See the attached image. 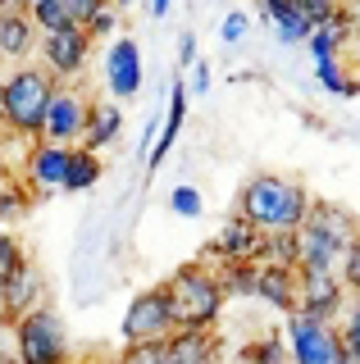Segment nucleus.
I'll list each match as a JSON object with an SVG mask.
<instances>
[{"mask_svg":"<svg viewBox=\"0 0 360 364\" xmlns=\"http://www.w3.org/2000/svg\"><path fill=\"white\" fill-rule=\"evenodd\" d=\"M314 196L292 173H251L238 191V214H246L265 232H297L306 223Z\"/></svg>","mask_w":360,"mask_h":364,"instance_id":"nucleus-1","label":"nucleus"},{"mask_svg":"<svg viewBox=\"0 0 360 364\" xmlns=\"http://www.w3.org/2000/svg\"><path fill=\"white\" fill-rule=\"evenodd\" d=\"M55 91L60 82L46 64H14L9 73H0V123L14 132L41 136Z\"/></svg>","mask_w":360,"mask_h":364,"instance_id":"nucleus-2","label":"nucleus"},{"mask_svg":"<svg viewBox=\"0 0 360 364\" xmlns=\"http://www.w3.org/2000/svg\"><path fill=\"white\" fill-rule=\"evenodd\" d=\"M169 301H174V318L178 328H219L223 305H228V291L219 282V269L206 264V259H187L164 278Z\"/></svg>","mask_w":360,"mask_h":364,"instance_id":"nucleus-3","label":"nucleus"},{"mask_svg":"<svg viewBox=\"0 0 360 364\" xmlns=\"http://www.w3.org/2000/svg\"><path fill=\"white\" fill-rule=\"evenodd\" d=\"M301 232V269H342L346 250L360 242V219L356 210L337 200H314Z\"/></svg>","mask_w":360,"mask_h":364,"instance_id":"nucleus-4","label":"nucleus"},{"mask_svg":"<svg viewBox=\"0 0 360 364\" xmlns=\"http://www.w3.org/2000/svg\"><path fill=\"white\" fill-rule=\"evenodd\" d=\"M14 350L23 364H69V328L55 314V305H37L23 318H14Z\"/></svg>","mask_w":360,"mask_h":364,"instance_id":"nucleus-5","label":"nucleus"},{"mask_svg":"<svg viewBox=\"0 0 360 364\" xmlns=\"http://www.w3.org/2000/svg\"><path fill=\"white\" fill-rule=\"evenodd\" d=\"M283 333H287L292 364H346L342 323H333V318H314L297 310L283 318Z\"/></svg>","mask_w":360,"mask_h":364,"instance_id":"nucleus-6","label":"nucleus"},{"mask_svg":"<svg viewBox=\"0 0 360 364\" xmlns=\"http://www.w3.org/2000/svg\"><path fill=\"white\" fill-rule=\"evenodd\" d=\"M174 333H178V318H174V301H169L164 282L142 287L128 301L123 318H119V337L123 341H169Z\"/></svg>","mask_w":360,"mask_h":364,"instance_id":"nucleus-7","label":"nucleus"},{"mask_svg":"<svg viewBox=\"0 0 360 364\" xmlns=\"http://www.w3.org/2000/svg\"><path fill=\"white\" fill-rule=\"evenodd\" d=\"M255 5L283 46H306L310 32L342 9V0H255Z\"/></svg>","mask_w":360,"mask_h":364,"instance_id":"nucleus-8","label":"nucleus"},{"mask_svg":"<svg viewBox=\"0 0 360 364\" xmlns=\"http://www.w3.org/2000/svg\"><path fill=\"white\" fill-rule=\"evenodd\" d=\"M92 46L96 37L83 28V23H69V28H55V32H41V46L37 64H46L55 73V82H78V77L87 73V64H92Z\"/></svg>","mask_w":360,"mask_h":364,"instance_id":"nucleus-9","label":"nucleus"},{"mask_svg":"<svg viewBox=\"0 0 360 364\" xmlns=\"http://www.w3.org/2000/svg\"><path fill=\"white\" fill-rule=\"evenodd\" d=\"M92 100L78 82H60V91H55L51 109H46V128H41V136L46 141H64V146H83L87 136V119H92Z\"/></svg>","mask_w":360,"mask_h":364,"instance_id":"nucleus-10","label":"nucleus"},{"mask_svg":"<svg viewBox=\"0 0 360 364\" xmlns=\"http://www.w3.org/2000/svg\"><path fill=\"white\" fill-rule=\"evenodd\" d=\"M100 73H105V91L115 100H137L142 96V82H146L137 37H110L105 60H100Z\"/></svg>","mask_w":360,"mask_h":364,"instance_id":"nucleus-11","label":"nucleus"},{"mask_svg":"<svg viewBox=\"0 0 360 364\" xmlns=\"http://www.w3.org/2000/svg\"><path fill=\"white\" fill-rule=\"evenodd\" d=\"M346 305H351V291H346L337 269H301V301H297L301 314L333 318L337 323L346 314Z\"/></svg>","mask_w":360,"mask_h":364,"instance_id":"nucleus-12","label":"nucleus"},{"mask_svg":"<svg viewBox=\"0 0 360 364\" xmlns=\"http://www.w3.org/2000/svg\"><path fill=\"white\" fill-rule=\"evenodd\" d=\"M260 250H265V228H255L246 214L233 210L228 219H223L219 237L201 250V259L219 269V264H228V259H260Z\"/></svg>","mask_w":360,"mask_h":364,"instance_id":"nucleus-13","label":"nucleus"},{"mask_svg":"<svg viewBox=\"0 0 360 364\" xmlns=\"http://www.w3.org/2000/svg\"><path fill=\"white\" fill-rule=\"evenodd\" d=\"M69 159H73V146L37 136V146H32V155L23 164V178H28V187L37 191V200L64 191V182H69Z\"/></svg>","mask_w":360,"mask_h":364,"instance_id":"nucleus-14","label":"nucleus"},{"mask_svg":"<svg viewBox=\"0 0 360 364\" xmlns=\"http://www.w3.org/2000/svg\"><path fill=\"white\" fill-rule=\"evenodd\" d=\"M37 305H51V296H46V278H41V269L28 264L9 278V287L0 291V314L5 318H23L28 310H37Z\"/></svg>","mask_w":360,"mask_h":364,"instance_id":"nucleus-15","label":"nucleus"},{"mask_svg":"<svg viewBox=\"0 0 360 364\" xmlns=\"http://www.w3.org/2000/svg\"><path fill=\"white\" fill-rule=\"evenodd\" d=\"M255 301H265L274 314H297L301 301V269H283V264H260V287H255Z\"/></svg>","mask_w":360,"mask_h":364,"instance_id":"nucleus-16","label":"nucleus"},{"mask_svg":"<svg viewBox=\"0 0 360 364\" xmlns=\"http://www.w3.org/2000/svg\"><path fill=\"white\" fill-rule=\"evenodd\" d=\"M41 46V28L32 9H0V60H28Z\"/></svg>","mask_w":360,"mask_h":364,"instance_id":"nucleus-17","label":"nucleus"},{"mask_svg":"<svg viewBox=\"0 0 360 364\" xmlns=\"http://www.w3.org/2000/svg\"><path fill=\"white\" fill-rule=\"evenodd\" d=\"M169 364H219V337L215 328H178L164 341Z\"/></svg>","mask_w":360,"mask_h":364,"instance_id":"nucleus-18","label":"nucleus"},{"mask_svg":"<svg viewBox=\"0 0 360 364\" xmlns=\"http://www.w3.org/2000/svg\"><path fill=\"white\" fill-rule=\"evenodd\" d=\"M119 132H123V100L96 96V100H92V119H87L83 146H92V151H110V146H119Z\"/></svg>","mask_w":360,"mask_h":364,"instance_id":"nucleus-19","label":"nucleus"},{"mask_svg":"<svg viewBox=\"0 0 360 364\" xmlns=\"http://www.w3.org/2000/svg\"><path fill=\"white\" fill-rule=\"evenodd\" d=\"M187 96H192V91H187L183 82H174V91H169V109H164V123H160V136H155L151 155H146V164H151V168H160L164 155L174 151L178 132H183V123H187Z\"/></svg>","mask_w":360,"mask_h":364,"instance_id":"nucleus-20","label":"nucleus"},{"mask_svg":"<svg viewBox=\"0 0 360 364\" xmlns=\"http://www.w3.org/2000/svg\"><path fill=\"white\" fill-rule=\"evenodd\" d=\"M306 50H310L314 64H319V60H342V50H351V23H346L342 9H337L333 18H324L319 28L310 32Z\"/></svg>","mask_w":360,"mask_h":364,"instance_id":"nucleus-21","label":"nucleus"},{"mask_svg":"<svg viewBox=\"0 0 360 364\" xmlns=\"http://www.w3.org/2000/svg\"><path fill=\"white\" fill-rule=\"evenodd\" d=\"M32 205H37V191L28 187L23 173H5L0 178V228H14Z\"/></svg>","mask_w":360,"mask_h":364,"instance_id":"nucleus-22","label":"nucleus"},{"mask_svg":"<svg viewBox=\"0 0 360 364\" xmlns=\"http://www.w3.org/2000/svg\"><path fill=\"white\" fill-rule=\"evenodd\" d=\"M219 282H223V291H228V301H255L260 259H228V264H219Z\"/></svg>","mask_w":360,"mask_h":364,"instance_id":"nucleus-23","label":"nucleus"},{"mask_svg":"<svg viewBox=\"0 0 360 364\" xmlns=\"http://www.w3.org/2000/svg\"><path fill=\"white\" fill-rule=\"evenodd\" d=\"M100 173H105V164H100V151L92 146H73V159H69V182H64V191H92Z\"/></svg>","mask_w":360,"mask_h":364,"instance_id":"nucleus-24","label":"nucleus"},{"mask_svg":"<svg viewBox=\"0 0 360 364\" xmlns=\"http://www.w3.org/2000/svg\"><path fill=\"white\" fill-rule=\"evenodd\" d=\"M242 364H292L287 333H260L242 346Z\"/></svg>","mask_w":360,"mask_h":364,"instance_id":"nucleus-25","label":"nucleus"},{"mask_svg":"<svg viewBox=\"0 0 360 364\" xmlns=\"http://www.w3.org/2000/svg\"><path fill=\"white\" fill-rule=\"evenodd\" d=\"M260 264H283V269H301V232H265V250Z\"/></svg>","mask_w":360,"mask_h":364,"instance_id":"nucleus-26","label":"nucleus"},{"mask_svg":"<svg viewBox=\"0 0 360 364\" xmlns=\"http://www.w3.org/2000/svg\"><path fill=\"white\" fill-rule=\"evenodd\" d=\"M314 77H319V87L329 91V96H342V100L360 91V77L346 73L342 60H319V64H314Z\"/></svg>","mask_w":360,"mask_h":364,"instance_id":"nucleus-27","label":"nucleus"},{"mask_svg":"<svg viewBox=\"0 0 360 364\" xmlns=\"http://www.w3.org/2000/svg\"><path fill=\"white\" fill-rule=\"evenodd\" d=\"M28 264V250L23 242L14 237V228H0V291L9 287V278H14L18 269Z\"/></svg>","mask_w":360,"mask_h":364,"instance_id":"nucleus-28","label":"nucleus"},{"mask_svg":"<svg viewBox=\"0 0 360 364\" xmlns=\"http://www.w3.org/2000/svg\"><path fill=\"white\" fill-rule=\"evenodd\" d=\"M110 364H169L164 341H123V350Z\"/></svg>","mask_w":360,"mask_h":364,"instance_id":"nucleus-29","label":"nucleus"},{"mask_svg":"<svg viewBox=\"0 0 360 364\" xmlns=\"http://www.w3.org/2000/svg\"><path fill=\"white\" fill-rule=\"evenodd\" d=\"M342 323V346H346V364H360V296H351L346 314L337 318Z\"/></svg>","mask_w":360,"mask_h":364,"instance_id":"nucleus-30","label":"nucleus"},{"mask_svg":"<svg viewBox=\"0 0 360 364\" xmlns=\"http://www.w3.org/2000/svg\"><path fill=\"white\" fill-rule=\"evenodd\" d=\"M169 210L178 214V219H201V210H206V200H201V191L192 182H183V187L169 191Z\"/></svg>","mask_w":360,"mask_h":364,"instance_id":"nucleus-31","label":"nucleus"},{"mask_svg":"<svg viewBox=\"0 0 360 364\" xmlns=\"http://www.w3.org/2000/svg\"><path fill=\"white\" fill-rule=\"evenodd\" d=\"M32 18H37L41 32H55V28H69V9L60 5V0H32Z\"/></svg>","mask_w":360,"mask_h":364,"instance_id":"nucleus-32","label":"nucleus"},{"mask_svg":"<svg viewBox=\"0 0 360 364\" xmlns=\"http://www.w3.org/2000/svg\"><path fill=\"white\" fill-rule=\"evenodd\" d=\"M246 32H251V18L242 14V9H228L223 14V23H219V37H223V46H238Z\"/></svg>","mask_w":360,"mask_h":364,"instance_id":"nucleus-33","label":"nucleus"},{"mask_svg":"<svg viewBox=\"0 0 360 364\" xmlns=\"http://www.w3.org/2000/svg\"><path fill=\"white\" fill-rule=\"evenodd\" d=\"M60 5L69 9V18H73V23H83V28H87V23H92L100 9L110 5V0H60Z\"/></svg>","mask_w":360,"mask_h":364,"instance_id":"nucleus-34","label":"nucleus"},{"mask_svg":"<svg viewBox=\"0 0 360 364\" xmlns=\"http://www.w3.org/2000/svg\"><path fill=\"white\" fill-rule=\"evenodd\" d=\"M337 273H342L346 291H351V296H360V242H356L351 250H346V259H342V269H337Z\"/></svg>","mask_w":360,"mask_h":364,"instance_id":"nucleus-35","label":"nucleus"},{"mask_svg":"<svg viewBox=\"0 0 360 364\" xmlns=\"http://www.w3.org/2000/svg\"><path fill=\"white\" fill-rule=\"evenodd\" d=\"M115 28H119V9H115V5H105L92 23H87V32H92L96 41H100V37H115Z\"/></svg>","mask_w":360,"mask_h":364,"instance_id":"nucleus-36","label":"nucleus"},{"mask_svg":"<svg viewBox=\"0 0 360 364\" xmlns=\"http://www.w3.org/2000/svg\"><path fill=\"white\" fill-rule=\"evenodd\" d=\"M196 64V32H183L178 37V68H192Z\"/></svg>","mask_w":360,"mask_h":364,"instance_id":"nucleus-37","label":"nucleus"},{"mask_svg":"<svg viewBox=\"0 0 360 364\" xmlns=\"http://www.w3.org/2000/svg\"><path fill=\"white\" fill-rule=\"evenodd\" d=\"M342 14L351 23V50L360 55V0H342Z\"/></svg>","mask_w":360,"mask_h":364,"instance_id":"nucleus-38","label":"nucleus"},{"mask_svg":"<svg viewBox=\"0 0 360 364\" xmlns=\"http://www.w3.org/2000/svg\"><path fill=\"white\" fill-rule=\"evenodd\" d=\"M187 91H192V96H206V91H210V64L206 60L192 64V87H187Z\"/></svg>","mask_w":360,"mask_h":364,"instance_id":"nucleus-39","label":"nucleus"},{"mask_svg":"<svg viewBox=\"0 0 360 364\" xmlns=\"http://www.w3.org/2000/svg\"><path fill=\"white\" fill-rule=\"evenodd\" d=\"M169 5H174V0H151V18H164Z\"/></svg>","mask_w":360,"mask_h":364,"instance_id":"nucleus-40","label":"nucleus"},{"mask_svg":"<svg viewBox=\"0 0 360 364\" xmlns=\"http://www.w3.org/2000/svg\"><path fill=\"white\" fill-rule=\"evenodd\" d=\"M0 9H32V0H0Z\"/></svg>","mask_w":360,"mask_h":364,"instance_id":"nucleus-41","label":"nucleus"},{"mask_svg":"<svg viewBox=\"0 0 360 364\" xmlns=\"http://www.w3.org/2000/svg\"><path fill=\"white\" fill-rule=\"evenodd\" d=\"M0 364H23V360H18V350H0Z\"/></svg>","mask_w":360,"mask_h":364,"instance_id":"nucleus-42","label":"nucleus"},{"mask_svg":"<svg viewBox=\"0 0 360 364\" xmlns=\"http://www.w3.org/2000/svg\"><path fill=\"white\" fill-rule=\"evenodd\" d=\"M110 5H115V9H128V5H132V0H110Z\"/></svg>","mask_w":360,"mask_h":364,"instance_id":"nucleus-43","label":"nucleus"},{"mask_svg":"<svg viewBox=\"0 0 360 364\" xmlns=\"http://www.w3.org/2000/svg\"><path fill=\"white\" fill-rule=\"evenodd\" d=\"M5 173H9V168H5V164H0V178H5Z\"/></svg>","mask_w":360,"mask_h":364,"instance_id":"nucleus-44","label":"nucleus"}]
</instances>
